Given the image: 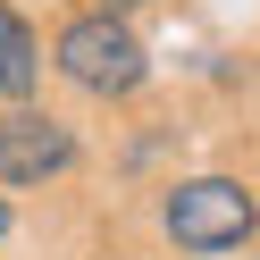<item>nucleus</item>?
Here are the masks:
<instances>
[{
    "instance_id": "1",
    "label": "nucleus",
    "mask_w": 260,
    "mask_h": 260,
    "mask_svg": "<svg viewBox=\"0 0 260 260\" xmlns=\"http://www.w3.org/2000/svg\"><path fill=\"white\" fill-rule=\"evenodd\" d=\"M51 68L68 76L84 101H126V92L143 84V42L126 34V17H109V9H84V17H68V25H59Z\"/></svg>"
},
{
    "instance_id": "2",
    "label": "nucleus",
    "mask_w": 260,
    "mask_h": 260,
    "mask_svg": "<svg viewBox=\"0 0 260 260\" xmlns=\"http://www.w3.org/2000/svg\"><path fill=\"white\" fill-rule=\"evenodd\" d=\"M159 226H168L176 252H235L260 226V202L235 185V176H185V185L159 202Z\"/></svg>"
},
{
    "instance_id": "3",
    "label": "nucleus",
    "mask_w": 260,
    "mask_h": 260,
    "mask_svg": "<svg viewBox=\"0 0 260 260\" xmlns=\"http://www.w3.org/2000/svg\"><path fill=\"white\" fill-rule=\"evenodd\" d=\"M76 168V126L51 118L34 101H9L0 109V185H42V176H68Z\"/></svg>"
},
{
    "instance_id": "4",
    "label": "nucleus",
    "mask_w": 260,
    "mask_h": 260,
    "mask_svg": "<svg viewBox=\"0 0 260 260\" xmlns=\"http://www.w3.org/2000/svg\"><path fill=\"white\" fill-rule=\"evenodd\" d=\"M42 84V34L0 0V101H34Z\"/></svg>"
},
{
    "instance_id": "5",
    "label": "nucleus",
    "mask_w": 260,
    "mask_h": 260,
    "mask_svg": "<svg viewBox=\"0 0 260 260\" xmlns=\"http://www.w3.org/2000/svg\"><path fill=\"white\" fill-rule=\"evenodd\" d=\"M0 235H9V193H0Z\"/></svg>"
},
{
    "instance_id": "6",
    "label": "nucleus",
    "mask_w": 260,
    "mask_h": 260,
    "mask_svg": "<svg viewBox=\"0 0 260 260\" xmlns=\"http://www.w3.org/2000/svg\"><path fill=\"white\" fill-rule=\"evenodd\" d=\"M118 9H126V0H118Z\"/></svg>"
}]
</instances>
